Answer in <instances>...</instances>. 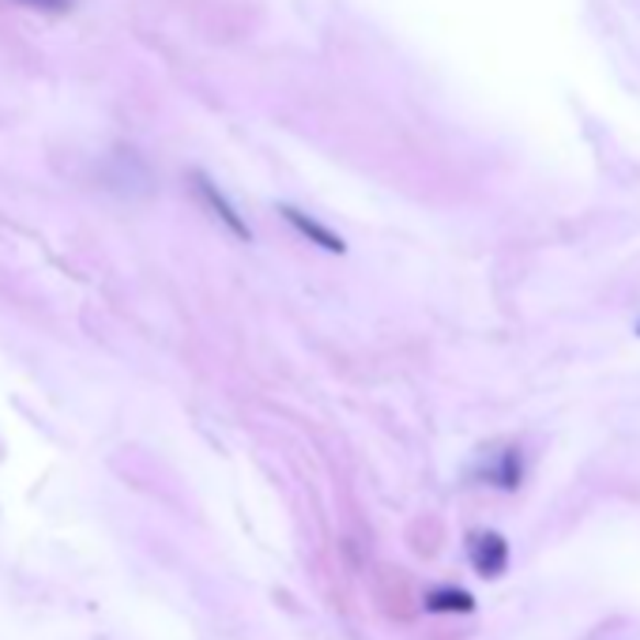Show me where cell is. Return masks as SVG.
I'll use <instances>...</instances> for the list:
<instances>
[{
  "label": "cell",
  "instance_id": "6da1fadb",
  "mask_svg": "<svg viewBox=\"0 0 640 640\" xmlns=\"http://www.w3.org/2000/svg\"><path fill=\"white\" fill-rule=\"evenodd\" d=\"M468 558H471V569L486 581H497V576L508 569L513 561V550H508L505 535L497 531H471L468 535Z\"/></svg>",
  "mask_w": 640,
  "mask_h": 640
},
{
  "label": "cell",
  "instance_id": "7a4b0ae2",
  "mask_svg": "<svg viewBox=\"0 0 640 640\" xmlns=\"http://www.w3.org/2000/svg\"><path fill=\"white\" fill-rule=\"evenodd\" d=\"M192 186H197V197L204 200L207 207H212L215 212V218L218 223L226 226V231L234 234V238H242V242H252V231H249V223H245V218L238 215V207L231 204V200L223 197V192H218V186L212 178H204V173H192Z\"/></svg>",
  "mask_w": 640,
  "mask_h": 640
},
{
  "label": "cell",
  "instance_id": "3957f363",
  "mask_svg": "<svg viewBox=\"0 0 640 640\" xmlns=\"http://www.w3.org/2000/svg\"><path fill=\"white\" fill-rule=\"evenodd\" d=\"M279 215H283L287 223H291L294 231L302 234L305 242H313V245H317V249H324V252H347L344 238H339V234H332L328 226H324V223H317V218H313V215L297 212V207H291V204H279Z\"/></svg>",
  "mask_w": 640,
  "mask_h": 640
},
{
  "label": "cell",
  "instance_id": "277c9868",
  "mask_svg": "<svg viewBox=\"0 0 640 640\" xmlns=\"http://www.w3.org/2000/svg\"><path fill=\"white\" fill-rule=\"evenodd\" d=\"M482 479H486L490 486L505 490V494L520 490V482H524V456H520V449H502V452H497L494 460L486 463Z\"/></svg>",
  "mask_w": 640,
  "mask_h": 640
},
{
  "label": "cell",
  "instance_id": "5b68a950",
  "mask_svg": "<svg viewBox=\"0 0 640 640\" xmlns=\"http://www.w3.org/2000/svg\"><path fill=\"white\" fill-rule=\"evenodd\" d=\"M423 607L429 614H471L475 610V595L456 584H437V587H426Z\"/></svg>",
  "mask_w": 640,
  "mask_h": 640
},
{
  "label": "cell",
  "instance_id": "8992f818",
  "mask_svg": "<svg viewBox=\"0 0 640 640\" xmlns=\"http://www.w3.org/2000/svg\"><path fill=\"white\" fill-rule=\"evenodd\" d=\"M20 4L38 8V12H68V4H72V0H20Z\"/></svg>",
  "mask_w": 640,
  "mask_h": 640
},
{
  "label": "cell",
  "instance_id": "52a82bcc",
  "mask_svg": "<svg viewBox=\"0 0 640 640\" xmlns=\"http://www.w3.org/2000/svg\"><path fill=\"white\" fill-rule=\"evenodd\" d=\"M637 336H640V324H637Z\"/></svg>",
  "mask_w": 640,
  "mask_h": 640
}]
</instances>
